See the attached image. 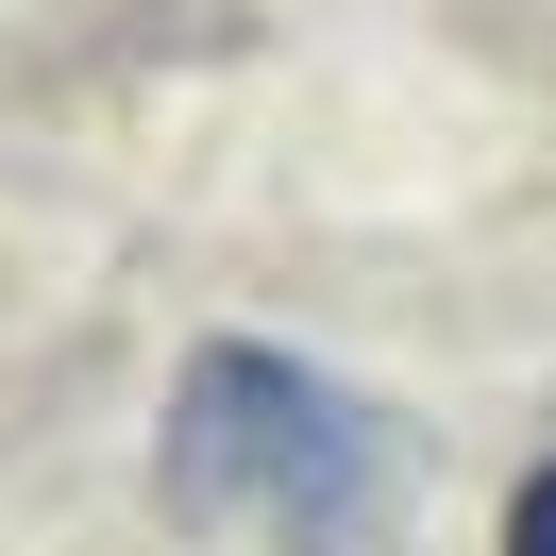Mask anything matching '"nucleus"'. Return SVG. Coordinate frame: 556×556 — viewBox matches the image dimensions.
Wrapping results in <instances>:
<instances>
[{"label":"nucleus","instance_id":"obj_1","mask_svg":"<svg viewBox=\"0 0 556 556\" xmlns=\"http://www.w3.org/2000/svg\"><path fill=\"white\" fill-rule=\"evenodd\" d=\"M152 472H169L186 522H237V540H287V556H354V522L388 506V421L338 371H304L287 338H203L169 371Z\"/></svg>","mask_w":556,"mask_h":556},{"label":"nucleus","instance_id":"obj_2","mask_svg":"<svg viewBox=\"0 0 556 556\" xmlns=\"http://www.w3.org/2000/svg\"><path fill=\"white\" fill-rule=\"evenodd\" d=\"M506 556H556V455H540V472L506 489Z\"/></svg>","mask_w":556,"mask_h":556}]
</instances>
